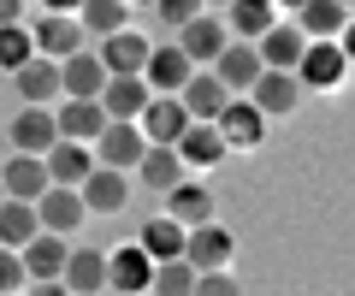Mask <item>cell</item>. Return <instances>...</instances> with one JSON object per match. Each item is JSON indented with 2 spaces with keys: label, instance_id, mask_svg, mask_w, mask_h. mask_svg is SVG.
Masks as SVG:
<instances>
[{
  "label": "cell",
  "instance_id": "obj_1",
  "mask_svg": "<svg viewBox=\"0 0 355 296\" xmlns=\"http://www.w3.org/2000/svg\"><path fill=\"white\" fill-rule=\"evenodd\" d=\"M142 148H148V137H142L137 119H107V130L95 137V160L101 166H119V172H137Z\"/></svg>",
  "mask_w": 355,
  "mask_h": 296
},
{
  "label": "cell",
  "instance_id": "obj_2",
  "mask_svg": "<svg viewBox=\"0 0 355 296\" xmlns=\"http://www.w3.org/2000/svg\"><path fill=\"white\" fill-rule=\"evenodd\" d=\"M296 78H302V89H338L349 78V53L338 42H308L302 60H296Z\"/></svg>",
  "mask_w": 355,
  "mask_h": 296
},
{
  "label": "cell",
  "instance_id": "obj_3",
  "mask_svg": "<svg viewBox=\"0 0 355 296\" xmlns=\"http://www.w3.org/2000/svg\"><path fill=\"white\" fill-rule=\"evenodd\" d=\"M231 255H237V237H231L219 219H207V225H196V232L184 237V261H190L196 272H219V267H231Z\"/></svg>",
  "mask_w": 355,
  "mask_h": 296
},
{
  "label": "cell",
  "instance_id": "obj_4",
  "mask_svg": "<svg viewBox=\"0 0 355 296\" xmlns=\"http://www.w3.org/2000/svg\"><path fill=\"white\" fill-rule=\"evenodd\" d=\"M36 219H42V232H53V237H77V225L89 219V207H83V195H77V190L48 184V190L36 195Z\"/></svg>",
  "mask_w": 355,
  "mask_h": 296
},
{
  "label": "cell",
  "instance_id": "obj_5",
  "mask_svg": "<svg viewBox=\"0 0 355 296\" xmlns=\"http://www.w3.org/2000/svg\"><path fill=\"white\" fill-rule=\"evenodd\" d=\"M214 125H219V137H225V148H231V155H237V148H254V142L266 137V113L249 101V95H231V101H225V113H219Z\"/></svg>",
  "mask_w": 355,
  "mask_h": 296
},
{
  "label": "cell",
  "instance_id": "obj_6",
  "mask_svg": "<svg viewBox=\"0 0 355 296\" xmlns=\"http://www.w3.org/2000/svg\"><path fill=\"white\" fill-rule=\"evenodd\" d=\"M178 101H184V113H190L196 125H214V119L225 113L231 89H225V83L214 78V71H207V65H196V71H190V83L178 89Z\"/></svg>",
  "mask_w": 355,
  "mask_h": 296
},
{
  "label": "cell",
  "instance_id": "obj_7",
  "mask_svg": "<svg viewBox=\"0 0 355 296\" xmlns=\"http://www.w3.org/2000/svg\"><path fill=\"white\" fill-rule=\"evenodd\" d=\"M225 42H231V30H225V18H214V12H196L190 24L178 30V48L190 53V65H214L219 53H225Z\"/></svg>",
  "mask_w": 355,
  "mask_h": 296
},
{
  "label": "cell",
  "instance_id": "obj_8",
  "mask_svg": "<svg viewBox=\"0 0 355 296\" xmlns=\"http://www.w3.org/2000/svg\"><path fill=\"white\" fill-rule=\"evenodd\" d=\"M30 36H36V53H42V60H71L77 48H89V36H83V24H77V12H48L36 30H30Z\"/></svg>",
  "mask_w": 355,
  "mask_h": 296
},
{
  "label": "cell",
  "instance_id": "obj_9",
  "mask_svg": "<svg viewBox=\"0 0 355 296\" xmlns=\"http://www.w3.org/2000/svg\"><path fill=\"white\" fill-rule=\"evenodd\" d=\"M207 71H214V78L225 83L231 95H249V89H254V78H261L266 65H261V53H254V42H225V53H219Z\"/></svg>",
  "mask_w": 355,
  "mask_h": 296
},
{
  "label": "cell",
  "instance_id": "obj_10",
  "mask_svg": "<svg viewBox=\"0 0 355 296\" xmlns=\"http://www.w3.org/2000/svg\"><path fill=\"white\" fill-rule=\"evenodd\" d=\"M6 137H12V155H48L53 142H60V119H53L48 107H24V113L6 125Z\"/></svg>",
  "mask_w": 355,
  "mask_h": 296
},
{
  "label": "cell",
  "instance_id": "obj_11",
  "mask_svg": "<svg viewBox=\"0 0 355 296\" xmlns=\"http://www.w3.org/2000/svg\"><path fill=\"white\" fill-rule=\"evenodd\" d=\"M302 48H308V36H302V24H296V18H279V24H272L261 42H254V53H261L266 71H296Z\"/></svg>",
  "mask_w": 355,
  "mask_h": 296
},
{
  "label": "cell",
  "instance_id": "obj_12",
  "mask_svg": "<svg viewBox=\"0 0 355 296\" xmlns=\"http://www.w3.org/2000/svg\"><path fill=\"white\" fill-rule=\"evenodd\" d=\"M77 195H83L89 214H119V207L130 202V184H125V172H119V166H101V160H95L89 178L77 184Z\"/></svg>",
  "mask_w": 355,
  "mask_h": 296
},
{
  "label": "cell",
  "instance_id": "obj_13",
  "mask_svg": "<svg viewBox=\"0 0 355 296\" xmlns=\"http://www.w3.org/2000/svg\"><path fill=\"white\" fill-rule=\"evenodd\" d=\"M249 101L261 107L266 119H284V113H296V101H302V78H296V71H261L254 89H249Z\"/></svg>",
  "mask_w": 355,
  "mask_h": 296
},
{
  "label": "cell",
  "instance_id": "obj_14",
  "mask_svg": "<svg viewBox=\"0 0 355 296\" xmlns=\"http://www.w3.org/2000/svg\"><path fill=\"white\" fill-rule=\"evenodd\" d=\"M53 119H60V137L65 142H95L107 130V107L95 101V95H65V107Z\"/></svg>",
  "mask_w": 355,
  "mask_h": 296
},
{
  "label": "cell",
  "instance_id": "obj_15",
  "mask_svg": "<svg viewBox=\"0 0 355 296\" xmlns=\"http://www.w3.org/2000/svg\"><path fill=\"white\" fill-rule=\"evenodd\" d=\"M137 125H142L148 142H178L184 130H190V113H184L178 95H148V107L137 113Z\"/></svg>",
  "mask_w": 355,
  "mask_h": 296
},
{
  "label": "cell",
  "instance_id": "obj_16",
  "mask_svg": "<svg viewBox=\"0 0 355 296\" xmlns=\"http://www.w3.org/2000/svg\"><path fill=\"white\" fill-rule=\"evenodd\" d=\"M172 148H178V160H184V166H196V172H214L219 160L231 155L225 137H219V125H196V119H190V130H184Z\"/></svg>",
  "mask_w": 355,
  "mask_h": 296
},
{
  "label": "cell",
  "instance_id": "obj_17",
  "mask_svg": "<svg viewBox=\"0 0 355 296\" xmlns=\"http://www.w3.org/2000/svg\"><path fill=\"white\" fill-rule=\"evenodd\" d=\"M148 279H154V261L142 255L137 243H125V249H113V255H107V290L148 296Z\"/></svg>",
  "mask_w": 355,
  "mask_h": 296
},
{
  "label": "cell",
  "instance_id": "obj_18",
  "mask_svg": "<svg viewBox=\"0 0 355 296\" xmlns=\"http://www.w3.org/2000/svg\"><path fill=\"white\" fill-rule=\"evenodd\" d=\"M190 53L184 48H148V65H142V78H148L154 95H178L184 83H190Z\"/></svg>",
  "mask_w": 355,
  "mask_h": 296
},
{
  "label": "cell",
  "instance_id": "obj_19",
  "mask_svg": "<svg viewBox=\"0 0 355 296\" xmlns=\"http://www.w3.org/2000/svg\"><path fill=\"white\" fill-rule=\"evenodd\" d=\"M107 89V65L95 48H77L71 60H60V95H101Z\"/></svg>",
  "mask_w": 355,
  "mask_h": 296
},
{
  "label": "cell",
  "instance_id": "obj_20",
  "mask_svg": "<svg viewBox=\"0 0 355 296\" xmlns=\"http://www.w3.org/2000/svg\"><path fill=\"white\" fill-rule=\"evenodd\" d=\"M184 172H190V166L178 160L172 142H148V148H142V160H137V178L148 184V190H160V195L178 190V184H184Z\"/></svg>",
  "mask_w": 355,
  "mask_h": 296
},
{
  "label": "cell",
  "instance_id": "obj_21",
  "mask_svg": "<svg viewBox=\"0 0 355 296\" xmlns=\"http://www.w3.org/2000/svg\"><path fill=\"white\" fill-rule=\"evenodd\" d=\"M95 53H101L107 78H130V71H142V65H148V42H142L130 24H125V30H113V36H107Z\"/></svg>",
  "mask_w": 355,
  "mask_h": 296
},
{
  "label": "cell",
  "instance_id": "obj_22",
  "mask_svg": "<svg viewBox=\"0 0 355 296\" xmlns=\"http://www.w3.org/2000/svg\"><path fill=\"white\" fill-rule=\"evenodd\" d=\"M12 89L24 95V107H48L53 95H60V60H42V53H36V60H24L12 71Z\"/></svg>",
  "mask_w": 355,
  "mask_h": 296
},
{
  "label": "cell",
  "instance_id": "obj_23",
  "mask_svg": "<svg viewBox=\"0 0 355 296\" xmlns=\"http://www.w3.org/2000/svg\"><path fill=\"white\" fill-rule=\"evenodd\" d=\"M272 24H279V6H272V0H231V6H225L231 42H261Z\"/></svg>",
  "mask_w": 355,
  "mask_h": 296
},
{
  "label": "cell",
  "instance_id": "obj_24",
  "mask_svg": "<svg viewBox=\"0 0 355 296\" xmlns=\"http://www.w3.org/2000/svg\"><path fill=\"white\" fill-rule=\"evenodd\" d=\"M60 279H65L71 296H101L107 290V255H101V249H71Z\"/></svg>",
  "mask_w": 355,
  "mask_h": 296
},
{
  "label": "cell",
  "instance_id": "obj_25",
  "mask_svg": "<svg viewBox=\"0 0 355 296\" xmlns=\"http://www.w3.org/2000/svg\"><path fill=\"white\" fill-rule=\"evenodd\" d=\"M0 184H6V195H18V202H36L53 178H48V160L42 155H12L0 166Z\"/></svg>",
  "mask_w": 355,
  "mask_h": 296
},
{
  "label": "cell",
  "instance_id": "obj_26",
  "mask_svg": "<svg viewBox=\"0 0 355 296\" xmlns=\"http://www.w3.org/2000/svg\"><path fill=\"white\" fill-rule=\"evenodd\" d=\"M148 78H142V71H130V78H107V89L95 95V101L107 107V119H137L142 107H148Z\"/></svg>",
  "mask_w": 355,
  "mask_h": 296
},
{
  "label": "cell",
  "instance_id": "obj_27",
  "mask_svg": "<svg viewBox=\"0 0 355 296\" xmlns=\"http://www.w3.org/2000/svg\"><path fill=\"white\" fill-rule=\"evenodd\" d=\"M296 24H302L308 42H338V30L349 24V6L343 0H302L296 6Z\"/></svg>",
  "mask_w": 355,
  "mask_h": 296
},
{
  "label": "cell",
  "instance_id": "obj_28",
  "mask_svg": "<svg viewBox=\"0 0 355 296\" xmlns=\"http://www.w3.org/2000/svg\"><path fill=\"white\" fill-rule=\"evenodd\" d=\"M42 160H48V178H53V184H65V190H77V184L89 178V166H95L89 142H65V137L53 142V148H48Z\"/></svg>",
  "mask_w": 355,
  "mask_h": 296
},
{
  "label": "cell",
  "instance_id": "obj_29",
  "mask_svg": "<svg viewBox=\"0 0 355 296\" xmlns=\"http://www.w3.org/2000/svg\"><path fill=\"white\" fill-rule=\"evenodd\" d=\"M18 255H24V272H30V284H36V279H60V272H65V255H71V249H65V237L36 232L24 249H18Z\"/></svg>",
  "mask_w": 355,
  "mask_h": 296
},
{
  "label": "cell",
  "instance_id": "obj_30",
  "mask_svg": "<svg viewBox=\"0 0 355 296\" xmlns=\"http://www.w3.org/2000/svg\"><path fill=\"white\" fill-rule=\"evenodd\" d=\"M166 214L184 225V232H196V225H207L214 219V190H202V184H178V190H166Z\"/></svg>",
  "mask_w": 355,
  "mask_h": 296
},
{
  "label": "cell",
  "instance_id": "obj_31",
  "mask_svg": "<svg viewBox=\"0 0 355 296\" xmlns=\"http://www.w3.org/2000/svg\"><path fill=\"white\" fill-rule=\"evenodd\" d=\"M184 237H190V232H184L172 214H160V219H148V225L137 232V249L148 261H178V255H184Z\"/></svg>",
  "mask_w": 355,
  "mask_h": 296
},
{
  "label": "cell",
  "instance_id": "obj_32",
  "mask_svg": "<svg viewBox=\"0 0 355 296\" xmlns=\"http://www.w3.org/2000/svg\"><path fill=\"white\" fill-rule=\"evenodd\" d=\"M36 232H42L36 202H18V195H6V202H0V249H24Z\"/></svg>",
  "mask_w": 355,
  "mask_h": 296
},
{
  "label": "cell",
  "instance_id": "obj_33",
  "mask_svg": "<svg viewBox=\"0 0 355 296\" xmlns=\"http://www.w3.org/2000/svg\"><path fill=\"white\" fill-rule=\"evenodd\" d=\"M77 24H83V36L107 42L113 30L130 24V6H125V0H83V6H77Z\"/></svg>",
  "mask_w": 355,
  "mask_h": 296
},
{
  "label": "cell",
  "instance_id": "obj_34",
  "mask_svg": "<svg viewBox=\"0 0 355 296\" xmlns=\"http://www.w3.org/2000/svg\"><path fill=\"white\" fill-rule=\"evenodd\" d=\"M148 290H154V296H190V290H196V267H190L184 255H178V261H154Z\"/></svg>",
  "mask_w": 355,
  "mask_h": 296
},
{
  "label": "cell",
  "instance_id": "obj_35",
  "mask_svg": "<svg viewBox=\"0 0 355 296\" xmlns=\"http://www.w3.org/2000/svg\"><path fill=\"white\" fill-rule=\"evenodd\" d=\"M24 60H36V36H30L24 24H0V71L12 78Z\"/></svg>",
  "mask_w": 355,
  "mask_h": 296
},
{
  "label": "cell",
  "instance_id": "obj_36",
  "mask_svg": "<svg viewBox=\"0 0 355 296\" xmlns=\"http://www.w3.org/2000/svg\"><path fill=\"white\" fill-rule=\"evenodd\" d=\"M196 12H207L202 0H154V18H160V24H172V30H184Z\"/></svg>",
  "mask_w": 355,
  "mask_h": 296
},
{
  "label": "cell",
  "instance_id": "obj_37",
  "mask_svg": "<svg viewBox=\"0 0 355 296\" xmlns=\"http://www.w3.org/2000/svg\"><path fill=\"white\" fill-rule=\"evenodd\" d=\"M190 296H243V284L231 279V267H219V272H196V290Z\"/></svg>",
  "mask_w": 355,
  "mask_h": 296
},
{
  "label": "cell",
  "instance_id": "obj_38",
  "mask_svg": "<svg viewBox=\"0 0 355 296\" xmlns=\"http://www.w3.org/2000/svg\"><path fill=\"white\" fill-rule=\"evenodd\" d=\"M18 284H30V272H24V255H18V249H0V296H12Z\"/></svg>",
  "mask_w": 355,
  "mask_h": 296
},
{
  "label": "cell",
  "instance_id": "obj_39",
  "mask_svg": "<svg viewBox=\"0 0 355 296\" xmlns=\"http://www.w3.org/2000/svg\"><path fill=\"white\" fill-rule=\"evenodd\" d=\"M24 296H71V290H65V279H36Z\"/></svg>",
  "mask_w": 355,
  "mask_h": 296
},
{
  "label": "cell",
  "instance_id": "obj_40",
  "mask_svg": "<svg viewBox=\"0 0 355 296\" xmlns=\"http://www.w3.org/2000/svg\"><path fill=\"white\" fill-rule=\"evenodd\" d=\"M338 48H343V53H349V65H355V12H349V24H343V30H338Z\"/></svg>",
  "mask_w": 355,
  "mask_h": 296
},
{
  "label": "cell",
  "instance_id": "obj_41",
  "mask_svg": "<svg viewBox=\"0 0 355 296\" xmlns=\"http://www.w3.org/2000/svg\"><path fill=\"white\" fill-rule=\"evenodd\" d=\"M18 12H24V0H0V24H18Z\"/></svg>",
  "mask_w": 355,
  "mask_h": 296
},
{
  "label": "cell",
  "instance_id": "obj_42",
  "mask_svg": "<svg viewBox=\"0 0 355 296\" xmlns=\"http://www.w3.org/2000/svg\"><path fill=\"white\" fill-rule=\"evenodd\" d=\"M42 6H48V12H77L83 0H42Z\"/></svg>",
  "mask_w": 355,
  "mask_h": 296
},
{
  "label": "cell",
  "instance_id": "obj_43",
  "mask_svg": "<svg viewBox=\"0 0 355 296\" xmlns=\"http://www.w3.org/2000/svg\"><path fill=\"white\" fill-rule=\"evenodd\" d=\"M272 6H291V12H296V6H302V0H272Z\"/></svg>",
  "mask_w": 355,
  "mask_h": 296
},
{
  "label": "cell",
  "instance_id": "obj_44",
  "mask_svg": "<svg viewBox=\"0 0 355 296\" xmlns=\"http://www.w3.org/2000/svg\"><path fill=\"white\" fill-rule=\"evenodd\" d=\"M125 6H154V0H125Z\"/></svg>",
  "mask_w": 355,
  "mask_h": 296
},
{
  "label": "cell",
  "instance_id": "obj_45",
  "mask_svg": "<svg viewBox=\"0 0 355 296\" xmlns=\"http://www.w3.org/2000/svg\"><path fill=\"white\" fill-rule=\"evenodd\" d=\"M202 6H231V0H202Z\"/></svg>",
  "mask_w": 355,
  "mask_h": 296
},
{
  "label": "cell",
  "instance_id": "obj_46",
  "mask_svg": "<svg viewBox=\"0 0 355 296\" xmlns=\"http://www.w3.org/2000/svg\"><path fill=\"white\" fill-rule=\"evenodd\" d=\"M107 296H130V290H107Z\"/></svg>",
  "mask_w": 355,
  "mask_h": 296
},
{
  "label": "cell",
  "instance_id": "obj_47",
  "mask_svg": "<svg viewBox=\"0 0 355 296\" xmlns=\"http://www.w3.org/2000/svg\"><path fill=\"white\" fill-rule=\"evenodd\" d=\"M0 202H6V184H0Z\"/></svg>",
  "mask_w": 355,
  "mask_h": 296
},
{
  "label": "cell",
  "instance_id": "obj_48",
  "mask_svg": "<svg viewBox=\"0 0 355 296\" xmlns=\"http://www.w3.org/2000/svg\"><path fill=\"white\" fill-rule=\"evenodd\" d=\"M343 6H349V12H355V0H343Z\"/></svg>",
  "mask_w": 355,
  "mask_h": 296
},
{
  "label": "cell",
  "instance_id": "obj_49",
  "mask_svg": "<svg viewBox=\"0 0 355 296\" xmlns=\"http://www.w3.org/2000/svg\"><path fill=\"white\" fill-rule=\"evenodd\" d=\"M12 296H18V290H12Z\"/></svg>",
  "mask_w": 355,
  "mask_h": 296
}]
</instances>
